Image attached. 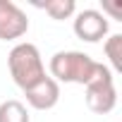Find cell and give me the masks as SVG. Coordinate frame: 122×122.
Returning a JSON list of instances; mask_svg holds the SVG:
<instances>
[{"label":"cell","instance_id":"obj_1","mask_svg":"<svg viewBox=\"0 0 122 122\" xmlns=\"http://www.w3.org/2000/svg\"><path fill=\"white\" fill-rule=\"evenodd\" d=\"M48 70L57 84L65 81V84H81L86 86L101 70H103V62H96V60L81 50H57L50 62H48Z\"/></svg>","mask_w":122,"mask_h":122},{"label":"cell","instance_id":"obj_2","mask_svg":"<svg viewBox=\"0 0 122 122\" xmlns=\"http://www.w3.org/2000/svg\"><path fill=\"white\" fill-rule=\"evenodd\" d=\"M7 65H10V74L12 81L26 91L29 86H34L36 81H41L46 77V65H43V57L38 53V48L34 43H17L10 55H7Z\"/></svg>","mask_w":122,"mask_h":122},{"label":"cell","instance_id":"obj_3","mask_svg":"<svg viewBox=\"0 0 122 122\" xmlns=\"http://www.w3.org/2000/svg\"><path fill=\"white\" fill-rule=\"evenodd\" d=\"M86 89V105L91 112L96 115H108L115 110L117 105V89H115V79H112V72L103 65V70L84 86Z\"/></svg>","mask_w":122,"mask_h":122},{"label":"cell","instance_id":"obj_4","mask_svg":"<svg viewBox=\"0 0 122 122\" xmlns=\"http://www.w3.org/2000/svg\"><path fill=\"white\" fill-rule=\"evenodd\" d=\"M29 31V19L12 0H0V41H15Z\"/></svg>","mask_w":122,"mask_h":122},{"label":"cell","instance_id":"obj_5","mask_svg":"<svg viewBox=\"0 0 122 122\" xmlns=\"http://www.w3.org/2000/svg\"><path fill=\"white\" fill-rule=\"evenodd\" d=\"M74 34L86 43H98L108 36V17L98 10H81L74 17Z\"/></svg>","mask_w":122,"mask_h":122},{"label":"cell","instance_id":"obj_6","mask_svg":"<svg viewBox=\"0 0 122 122\" xmlns=\"http://www.w3.org/2000/svg\"><path fill=\"white\" fill-rule=\"evenodd\" d=\"M26 96V103L34 108V110H50L57 105L60 101V84L53 79V77H43L41 81H36L34 86H29L24 91Z\"/></svg>","mask_w":122,"mask_h":122},{"label":"cell","instance_id":"obj_7","mask_svg":"<svg viewBox=\"0 0 122 122\" xmlns=\"http://www.w3.org/2000/svg\"><path fill=\"white\" fill-rule=\"evenodd\" d=\"M36 7L46 10L50 15V19H70L77 12V3L74 0H48V3H34Z\"/></svg>","mask_w":122,"mask_h":122},{"label":"cell","instance_id":"obj_8","mask_svg":"<svg viewBox=\"0 0 122 122\" xmlns=\"http://www.w3.org/2000/svg\"><path fill=\"white\" fill-rule=\"evenodd\" d=\"M0 122H31L29 110L22 101H5L0 103Z\"/></svg>","mask_w":122,"mask_h":122},{"label":"cell","instance_id":"obj_9","mask_svg":"<svg viewBox=\"0 0 122 122\" xmlns=\"http://www.w3.org/2000/svg\"><path fill=\"white\" fill-rule=\"evenodd\" d=\"M110 65H112V72H122V34H112L105 46H103Z\"/></svg>","mask_w":122,"mask_h":122},{"label":"cell","instance_id":"obj_10","mask_svg":"<svg viewBox=\"0 0 122 122\" xmlns=\"http://www.w3.org/2000/svg\"><path fill=\"white\" fill-rule=\"evenodd\" d=\"M103 10H105V12H110L115 19H122V12H120L115 5H110V3H103Z\"/></svg>","mask_w":122,"mask_h":122}]
</instances>
